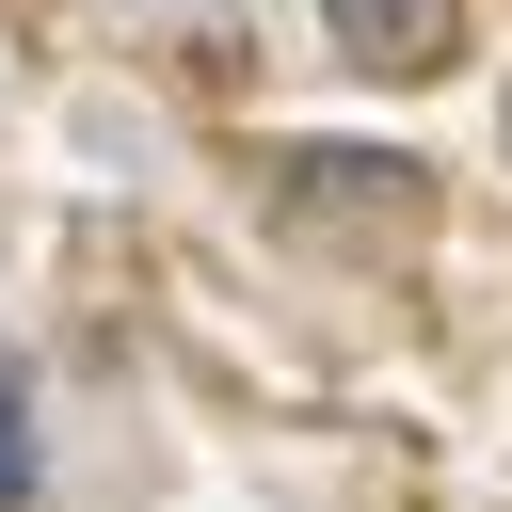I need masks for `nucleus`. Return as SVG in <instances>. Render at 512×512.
Instances as JSON below:
<instances>
[{
    "label": "nucleus",
    "mask_w": 512,
    "mask_h": 512,
    "mask_svg": "<svg viewBox=\"0 0 512 512\" xmlns=\"http://www.w3.org/2000/svg\"><path fill=\"white\" fill-rule=\"evenodd\" d=\"M288 224H400L416 208V160L400 144H288Z\"/></svg>",
    "instance_id": "nucleus-1"
},
{
    "label": "nucleus",
    "mask_w": 512,
    "mask_h": 512,
    "mask_svg": "<svg viewBox=\"0 0 512 512\" xmlns=\"http://www.w3.org/2000/svg\"><path fill=\"white\" fill-rule=\"evenodd\" d=\"M320 32L368 64V80H432L464 48V0H320Z\"/></svg>",
    "instance_id": "nucleus-2"
},
{
    "label": "nucleus",
    "mask_w": 512,
    "mask_h": 512,
    "mask_svg": "<svg viewBox=\"0 0 512 512\" xmlns=\"http://www.w3.org/2000/svg\"><path fill=\"white\" fill-rule=\"evenodd\" d=\"M32 496V432H16V400H0V512Z\"/></svg>",
    "instance_id": "nucleus-3"
},
{
    "label": "nucleus",
    "mask_w": 512,
    "mask_h": 512,
    "mask_svg": "<svg viewBox=\"0 0 512 512\" xmlns=\"http://www.w3.org/2000/svg\"><path fill=\"white\" fill-rule=\"evenodd\" d=\"M0 400H16V368H0Z\"/></svg>",
    "instance_id": "nucleus-4"
},
{
    "label": "nucleus",
    "mask_w": 512,
    "mask_h": 512,
    "mask_svg": "<svg viewBox=\"0 0 512 512\" xmlns=\"http://www.w3.org/2000/svg\"><path fill=\"white\" fill-rule=\"evenodd\" d=\"M496 144H512V112H496Z\"/></svg>",
    "instance_id": "nucleus-5"
}]
</instances>
